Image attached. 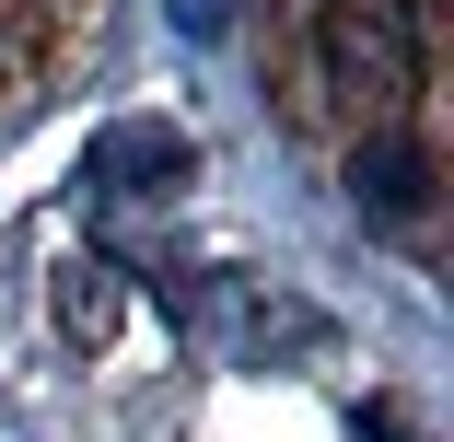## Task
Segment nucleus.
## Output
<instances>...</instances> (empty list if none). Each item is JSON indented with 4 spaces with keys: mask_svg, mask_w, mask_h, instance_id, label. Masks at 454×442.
I'll use <instances>...</instances> for the list:
<instances>
[{
    "mask_svg": "<svg viewBox=\"0 0 454 442\" xmlns=\"http://www.w3.org/2000/svg\"><path fill=\"white\" fill-rule=\"evenodd\" d=\"M431 70V0H315L280 47V105L303 128H408Z\"/></svg>",
    "mask_w": 454,
    "mask_h": 442,
    "instance_id": "obj_1",
    "label": "nucleus"
},
{
    "mask_svg": "<svg viewBox=\"0 0 454 442\" xmlns=\"http://www.w3.org/2000/svg\"><path fill=\"white\" fill-rule=\"evenodd\" d=\"M187 174H199V140L163 128V117H117L82 151V187H106V198H163V187H187Z\"/></svg>",
    "mask_w": 454,
    "mask_h": 442,
    "instance_id": "obj_2",
    "label": "nucleus"
},
{
    "mask_svg": "<svg viewBox=\"0 0 454 442\" xmlns=\"http://www.w3.org/2000/svg\"><path fill=\"white\" fill-rule=\"evenodd\" d=\"M349 198H361V221H385V233L431 221V140L419 128H361L349 140Z\"/></svg>",
    "mask_w": 454,
    "mask_h": 442,
    "instance_id": "obj_3",
    "label": "nucleus"
},
{
    "mask_svg": "<svg viewBox=\"0 0 454 442\" xmlns=\"http://www.w3.org/2000/svg\"><path fill=\"white\" fill-rule=\"evenodd\" d=\"M59 337H82V349L117 337V268H94V256H70V268H59Z\"/></svg>",
    "mask_w": 454,
    "mask_h": 442,
    "instance_id": "obj_4",
    "label": "nucleus"
}]
</instances>
